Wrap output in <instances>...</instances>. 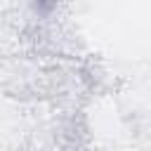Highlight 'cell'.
I'll return each instance as SVG.
<instances>
[{"instance_id":"cell-1","label":"cell","mask_w":151,"mask_h":151,"mask_svg":"<svg viewBox=\"0 0 151 151\" xmlns=\"http://www.w3.org/2000/svg\"><path fill=\"white\" fill-rule=\"evenodd\" d=\"M59 0H35V5L40 7V9H50V7H54Z\"/></svg>"}]
</instances>
